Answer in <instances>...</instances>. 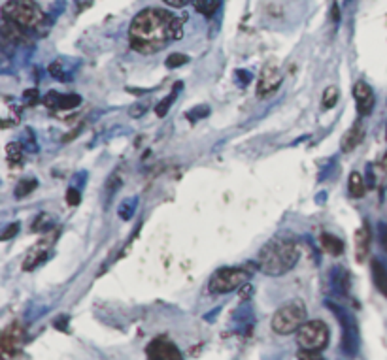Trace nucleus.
<instances>
[{
  "label": "nucleus",
  "instance_id": "f257e3e1",
  "mask_svg": "<svg viewBox=\"0 0 387 360\" xmlns=\"http://www.w3.org/2000/svg\"><path fill=\"white\" fill-rule=\"evenodd\" d=\"M183 36V21L163 8H145L134 15L129 27L131 48L142 55L165 49L172 40Z\"/></svg>",
  "mask_w": 387,
  "mask_h": 360
},
{
  "label": "nucleus",
  "instance_id": "f03ea898",
  "mask_svg": "<svg viewBox=\"0 0 387 360\" xmlns=\"http://www.w3.org/2000/svg\"><path fill=\"white\" fill-rule=\"evenodd\" d=\"M298 256H300V251H298L295 242H291V240H272L259 253L257 266L267 276H284V274L295 268V264L298 263Z\"/></svg>",
  "mask_w": 387,
  "mask_h": 360
},
{
  "label": "nucleus",
  "instance_id": "7ed1b4c3",
  "mask_svg": "<svg viewBox=\"0 0 387 360\" xmlns=\"http://www.w3.org/2000/svg\"><path fill=\"white\" fill-rule=\"evenodd\" d=\"M2 17L23 28L25 32L38 30L46 23V14L35 0H10L2 6Z\"/></svg>",
  "mask_w": 387,
  "mask_h": 360
},
{
  "label": "nucleus",
  "instance_id": "20e7f679",
  "mask_svg": "<svg viewBox=\"0 0 387 360\" xmlns=\"http://www.w3.org/2000/svg\"><path fill=\"white\" fill-rule=\"evenodd\" d=\"M306 323V305L303 300H293L289 304L282 305L274 315H272V330L280 336L298 332L300 326Z\"/></svg>",
  "mask_w": 387,
  "mask_h": 360
},
{
  "label": "nucleus",
  "instance_id": "39448f33",
  "mask_svg": "<svg viewBox=\"0 0 387 360\" xmlns=\"http://www.w3.org/2000/svg\"><path fill=\"white\" fill-rule=\"evenodd\" d=\"M329 326L323 321H306L297 332V343L300 351H318L321 353L329 343Z\"/></svg>",
  "mask_w": 387,
  "mask_h": 360
},
{
  "label": "nucleus",
  "instance_id": "423d86ee",
  "mask_svg": "<svg viewBox=\"0 0 387 360\" xmlns=\"http://www.w3.org/2000/svg\"><path fill=\"white\" fill-rule=\"evenodd\" d=\"M251 272L246 268H219L214 276L210 277V292L214 294H225V292H233L238 287H244L248 283Z\"/></svg>",
  "mask_w": 387,
  "mask_h": 360
},
{
  "label": "nucleus",
  "instance_id": "0eeeda50",
  "mask_svg": "<svg viewBox=\"0 0 387 360\" xmlns=\"http://www.w3.org/2000/svg\"><path fill=\"white\" fill-rule=\"evenodd\" d=\"M329 307L336 313L340 325H342V349H344V353L353 357V354L359 351V330H357V323L352 317V313H348L346 310H342L339 305L329 304Z\"/></svg>",
  "mask_w": 387,
  "mask_h": 360
},
{
  "label": "nucleus",
  "instance_id": "6e6552de",
  "mask_svg": "<svg viewBox=\"0 0 387 360\" xmlns=\"http://www.w3.org/2000/svg\"><path fill=\"white\" fill-rule=\"evenodd\" d=\"M147 360H183V354L174 341L157 338L147 345Z\"/></svg>",
  "mask_w": 387,
  "mask_h": 360
},
{
  "label": "nucleus",
  "instance_id": "1a4fd4ad",
  "mask_svg": "<svg viewBox=\"0 0 387 360\" xmlns=\"http://www.w3.org/2000/svg\"><path fill=\"white\" fill-rule=\"evenodd\" d=\"M282 79H284V74H282V70L278 66H274V64L264 66L261 76H259V84H257V95L267 97L270 93H274L282 85Z\"/></svg>",
  "mask_w": 387,
  "mask_h": 360
},
{
  "label": "nucleus",
  "instance_id": "9d476101",
  "mask_svg": "<svg viewBox=\"0 0 387 360\" xmlns=\"http://www.w3.org/2000/svg\"><path fill=\"white\" fill-rule=\"evenodd\" d=\"M0 345H2V353L6 357H14L19 353L21 345H23V326L19 323H12L6 330L2 332L0 338Z\"/></svg>",
  "mask_w": 387,
  "mask_h": 360
},
{
  "label": "nucleus",
  "instance_id": "9b49d317",
  "mask_svg": "<svg viewBox=\"0 0 387 360\" xmlns=\"http://www.w3.org/2000/svg\"><path fill=\"white\" fill-rule=\"evenodd\" d=\"M353 97H355L357 110H359L361 115H368V113L374 110L376 98H374V93L368 84H365V82H357L355 87H353Z\"/></svg>",
  "mask_w": 387,
  "mask_h": 360
},
{
  "label": "nucleus",
  "instance_id": "f8f14e48",
  "mask_svg": "<svg viewBox=\"0 0 387 360\" xmlns=\"http://www.w3.org/2000/svg\"><path fill=\"white\" fill-rule=\"evenodd\" d=\"M82 102V98L78 95H59V93H49L48 97L44 98V104L49 108H57V110H70L76 108Z\"/></svg>",
  "mask_w": 387,
  "mask_h": 360
},
{
  "label": "nucleus",
  "instance_id": "ddd939ff",
  "mask_svg": "<svg viewBox=\"0 0 387 360\" xmlns=\"http://www.w3.org/2000/svg\"><path fill=\"white\" fill-rule=\"evenodd\" d=\"M363 138H365V129H363L361 123H355V125L346 132V136L342 138V151H353V149L363 142Z\"/></svg>",
  "mask_w": 387,
  "mask_h": 360
},
{
  "label": "nucleus",
  "instance_id": "4468645a",
  "mask_svg": "<svg viewBox=\"0 0 387 360\" xmlns=\"http://www.w3.org/2000/svg\"><path fill=\"white\" fill-rule=\"evenodd\" d=\"M372 277L376 289L387 298V268L380 260H372Z\"/></svg>",
  "mask_w": 387,
  "mask_h": 360
},
{
  "label": "nucleus",
  "instance_id": "2eb2a0df",
  "mask_svg": "<svg viewBox=\"0 0 387 360\" xmlns=\"http://www.w3.org/2000/svg\"><path fill=\"white\" fill-rule=\"evenodd\" d=\"M191 4L204 17H214L222 6V0H191Z\"/></svg>",
  "mask_w": 387,
  "mask_h": 360
},
{
  "label": "nucleus",
  "instance_id": "dca6fc26",
  "mask_svg": "<svg viewBox=\"0 0 387 360\" xmlns=\"http://www.w3.org/2000/svg\"><path fill=\"white\" fill-rule=\"evenodd\" d=\"M321 247L329 253V255L332 256H339L344 253V243H342V240H339L336 236L332 234H321Z\"/></svg>",
  "mask_w": 387,
  "mask_h": 360
},
{
  "label": "nucleus",
  "instance_id": "f3484780",
  "mask_svg": "<svg viewBox=\"0 0 387 360\" xmlns=\"http://www.w3.org/2000/svg\"><path fill=\"white\" fill-rule=\"evenodd\" d=\"M368 245H370V232H368L367 227H363L355 236V247H357V260L359 263L367 256Z\"/></svg>",
  "mask_w": 387,
  "mask_h": 360
},
{
  "label": "nucleus",
  "instance_id": "a211bd4d",
  "mask_svg": "<svg viewBox=\"0 0 387 360\" xmlns=\"http://www.w3.org/2000/svg\"><path fill=\"white\" fill-rule=\"evenodd\" d=\"M348 189H350V194L353 198H361L365 196V178L361 176L359 172H352L350 173V181H348Z\"/></svg>",
  "mask_w": 387,
  "mask_h": 360
},
{
  "label": "nucleus",
  "instance_id": "6ab92c4d",
  "mask_svg": "<svg viewBox=\"0 0 387 360\" xmlns=\"http://www.w3.org/2000/svg\"><path fill=\"white\" fill-rule=\"evenodd\" d=\"M181 87H183V84H176V85H174L172 93H170V95H168V97H166L165 100H163V102H161V104L157 106V110H155V111H157V115H159V117H163L166 111L170 110V106H172V102H174V100H176V97H178V91H180Z\"/></svg>",
  "mask_w": 387,
  "mask_h": 360
},
{
  "label": "nucleus",
  "instance_id": "aec40b11",
  "mask_svg": "<svg viewBox=\"0 0 387 360\" xmlns=\"http://www.w3.org/2000/svg\"><path fill=\"white\" fill-rule=\"evenodd\" d=\"M332 281L336 283L340 291L346 292L350 289V277L346 276V272L342 270V268H334V274H332Z\"/></svg>",
  "mask_w": 387,
  "mask_h": 360
},
{
  "label": "nucleus",
  "instance_id": "412c9836",
  "mask_svg": "<svg viewBox=\"0 0 387 360\" xmlns=\"http://www.w3.org/2000/svg\"><path fill=\"white\" fill-rule=\"evenodd\" d=\"M35 189H36L35 180H23L19 185H17V189H15V194H17V198H23V196H27V194L33 193Z\"/></svg>",
  "mask_w": 387,
  "mask_h": 360
},
{
  "label": "nucleus",
  "instance_id": "4be33fe9",
  "mask_svg": "<svg viewBox=\"0 0 387 360\" xmlns=\"http://www.w3.org/2000/svg\"><path fill=\"white\" fill-rule=\"evenodd\" d=\"M336 100H339V91H336V87H327L325 93H323V106L329 110V108H332V106L336 104Z\"/></svg>",
  "mask_w": 387,
  "mask_h": 360
},
{
  "label": "nucleus",
  "instance_id": "5701e85b",
  "mask_svg": "<svg viewBox=\"0 0 387 360\" xmlns=\"http://www.w3.org/2000/svg\"><path fill=\"white\" fill-rule=\"evenodd\" d=\"M21 155H23V151H21V144H10V146H8L6 149L8 162H12V164L19 162Z\"/></svg>",
  "mask_w": 387,
  "mask_h": 360
},
{
  "label": "nucleus",
  "instance_id": "b1692460",
  "mask_svg": "<svg viewBox=\"0 0 387 360\" xmlns=\"http://www.w3.org/2000/svg\"><path fill=\"white\" fill-rule=\"evenodd\" d=\"M189 61V57L181 55V53H172V55L166 59V66L168 68H178L181 64H186Z\"/></svg>",
  "mask_w": 387,
  "mask_h": 360
},
{
  "label": "nucleus",
  "instance_id": "393cba45",
  "mask_svg": "<svg viewBox=\"0 0 387 360\" xmlns=\"http://www.w3.org/2000/svg\"><path fill=\"white\" fill-rule=\"evenodd\" d=\"M17 232H19V222H12V225H10V227L2 232V240L6 242V240H10V238H14Z\"/></svg>",
  "mask_w": 387,
  "mask_h": 360
},
{
  "label": "nucleus",
  "instance_id": "a878e982",
  "mask_svg": "<svg viewBox=\"0 0 387 360\" xmlns=\"http://www.w3.org/2000/svg\"><path fill=\"white\" fill-rule=\"evenodd\" d=\"M298 360H325L318 351H300L298 353Z\"/></svg>",
  "mask_w": 387,
  "mask_h": 360
},
{
  "label": "nucleus",
  "instance_id": "bb28decb",
  "mask_svg": "<svg viewBox=\"0 0 387 360\" xmlns=\"http://www.w3.org/2000/svg\"><path fill=\"white\" fill-rule=\"evenodd\" d=\"M208 113H210V110H208L206 106H201V110H197V108H195V110L189 111V113H187V117L191 119V121H195V117H197V119L206 117Z\"/></svg>",
  "mask_w": 387,
  "mask_h": 360
},
{
  "label": "nucleus",
  "instance_id": "cd10ccee",
  "mask_svg": "<svg viewBox=\"0 0 387 360\" xmlns=\"http://www.w3.org/2000/svg\"><path fill=\"white\" fill-rule=\"evenodd\" d=\"M66 202H69L70 206L80 204V191H78V189H69V193H66Z\"/></svg>",
  "mask_w": 387,
  "mask_h": 360
},
{
  "label": "nucleus",
  "instance_id": "c85d7f7f",
  "mask_svg": "<svg viewBox=\"0 0 387 360\" xmlns=\"http://www.w3.org/2000/svg\"><path fill=\"white\" fill-rule=\"evenodd\" d=\"M165 2L170 8H183V6H187L191 0H165Z\"/></svg>",
  "mask_w": 387,
  "mask_h": 360
},
{
  "label": "nucleus",
  "instance_id": "c756f323",
  "mask_svg": "<svg viewBox=\"0 0 387 360\" xmlns=\"http://www.w3.org/2000/svg\"><path fill=\"white\" fill-rule=\"evenodd\" d=\"M380 238H381V245H384V249L387 251V225H384V222L380 225Z\"/></svg>",
  "mask_w": 387,
  "mask_h": 360
},
{
  "label": "nucleus",
  "instance_id": "7c9ffc66",
  "mask_svg": "<svg viewBox=\"0 0 387 360\" xmlns=\"http://www.w3.org/2000/svg\"><path fill=\"white\" fill-rule=\"evenodd\" d=\"M331 14H332V19H334V23L339 21L340 14H339V4H336V2H334V4H332V8H331Z\"/></svg>",
  "mask_w": 387,
  "mask_h": 360
},
{
  "label": "nucleus",
  "instance_id": "2f4dec72",
  "mask_svg": "<svg viewBox=\"0 0 387 360\" xmlns=\"http://www.w3.org/2000/svg\"><path fill=\"white\" fill-rule=\"evenodd\" d=\"M384 168L387 170V153H386V159H384Z\"/></svg>",
  "mask_w": 387,
  "mask_h": 360
}]
</instances>
